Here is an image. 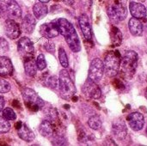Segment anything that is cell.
I'll return each instance as SVG.
<instances>
[{
    "label": "cell",
    "instance_id": "31",
    "mask_svg": "<svg viewBox=\"0 0 147 146\" xmlns=\"http://www.w3.org/2000/svg\"><path fill=\"white\" fill-rule=\"evenodd\" d=\"M44 47H45V49H46L47 52H51V53H53L54 51H55V45H54L53 42H51V41H47V42L44 45Z\"/></svg>",
    "mask_w": 147,
    "mask_h": 146
},
{
    "label": "cell",
    "instance_id": "6",
    "mask_svg": "<svg viewBox=\"0 0 147 146\" xmlns=\"http://www.w3.org/2000/svg\"><path fill=\"white\" fill-rule=\"evenodd\" d=\"M104 75V65L103 61L98 58L94 59L90 65L88 78L93 82L98 83Z\"/></svg>",
    "mask_w": 147,
    "mask_h": 146
},
{
    "label": "cell",
    "instance_id": "20",
    "mask_svg": "<svg viewBox=\"0 0 147 146\" xmlns=\"http://www.w3.org/2000/svg\"><path fill=\"white\" fill-rule=\"evenodd\" d=\"M35 24H36V21L34 19V16H33L30 14L26 15L25 17L22 19V28L23 32L27 34H31L34 29Z\"/></svg>",
    "mask_w": 147,
    "mask_h": 146
},
{
    "label": "cell",
    "instance_id": "9",
    "mask_svg": "<svg viewBox=\"0 0 147 146\" xmlns=\"http://www.w3.org/2000/svg\"><path fill=\"white\" fill-rule=\"evenodd\" d=\"M83 93L84 94L85 96L90 98V99H95L97 100L102 96V90L99 88L98 84L95 82H93L92 80H90V78H88L83 88H82Z\"/></svg>",
    "mask_w": 147,
    "mask_h": 146
},
{
    "label": "cell",
    "instance_id": "30",
    "mask_svg": "<svg viewBox=\"0 0 147 146\" xmlns=\"http://www.w3.org/2000/svg\"><path fill=\"white\" fill-rule=\"evenodd\" d=\"M47 85L51 89H57L59 87V79L56 76H52L47 80Z\"/></svg>",
    "mask_w": 147,
    "mask_h": 146
},
{
    "label": "cell",
    "instance_id": "22",
    "mask_svg": "<svg viewBox=\"0 0 147 146\" xmlns=\"http://www.w3.org/2000/svg\"><path fill=\"white\" fill-rule=\"evenodd\" d=\"M33 12H34V17L38 18V19H41L43 17H45L47 13H48V9L47 6L45 4V3H36L34 7H33Z\"/></svg>",
    "mask_w": 147,
    "mask_h": 146
},
{
    "label": "cell",
    "instance_id": "3",
    "mask_svg": "<svg viewBox=\"0 0 147 146\" xmlns=\"http://www.w3.org/2000/svg\"><path fill=\"white\" fill-rule=\"evenodd\" d=\"M22 96L26 106L34 111H37L45 106L44 101L37 95L34 90L30 88L23 89L22 91Z\"/></svg>",
    "mask_w": 147,
    "mask_h": 146
},
{
    "label": "cell",
    "instance_id": "33",
    "mask_svg": "<svg viewBox=\"0 0 147 146\" xmlns=\"http://www.w3.org/2000/svg\"><path fill=\"white\" fill-rule=\"evenodd\" d=\"M4 103H5V102H4L3 97L0 96V112L3 111V108H4Z\"/></svg>",
    "mask_w": 147,
    "mask_h": 146
},
{
    "label": "cell",
    "instance_id": "13",
    "mask_svg": "<svg viewBox=\"0 0 147 146\" xmlns=\"http://www.w3.org/2000/svg\"><path fill=\"white\" fill-rule=\"evenodd\" d=\"M4 32L8 38L15 40L20 36L21 28L15 20L7 19L4 23Z\"/></svg>",
    "mask_w": 147,
    "mask_h": 146
},
{
    "label": "cell",
    "instance_id": "27",
    "mask_svg": "<svg viewBox=\"0 0 147 146\" xmlns=\"http://www.w3.org/2000/svg\"><path fill=\"white\" fill-rule=\"evenodd\" d=\"M10 129V124L9 120H7L5 118L0 116V133H8Z\"/></svg>",
    "mask_w": 147,
    "mask_h": 146
},
{
    "label": "cell",
    "instance_id": "21",
    "mask_svg": "<svg viewBox=\"0 0 147 146\" xmlns=\"http://www.w3.org/2000/svg\"><path fill=\"white\" fill-rule=\"evenodd\" d=\"M40 133L45 137V138H50L53 136L54 131H53V126L49 120H43L40 126Z\"/></svg>",
    "mask_w": 147,
    "mask_h": 146
},
{
    "label": "cell",
    "instance_id": "18",
    "mask_svg": "<svg viewBox=\"0 0 147 146\" xmlns=\"http://www.w3.org/2000/svg\"><path fill=\"white\" fill-rule=\"evenodd\" d=\"M128 28L134 36H142L144 32V25L140 19L135 17L131 18L128 22Z\"/></svg>",
    "mask_w": 147,
    "mask_h": 146
},
{
    "label": "cell",
    "instance_id": "28",
    "mask_svg": "<svg viewBox=\"0 0 147 146\" xmlns=\"http://www.w3.org/2000/svg\"><path fill=\"white\" fill-rule=\"evenodd\" d=\"M35 63H36L38 70H40V71H43L47 67V62H46V59H45V56L43 54H40L37 57Z\"/></svg>",
    "mask_w": 147,
    "mask_h": 146
},
{
    "label": "cell",
    "instance_id": "5",
    "mask_svg": "<svg viewBox=\"0 0 147 146\" xmlns=\"http://www.w3.org/2000/svg\"><path fill=\"white\" fill-rule=\"evenodd\" d=\"M103 65H104V73L108 77H115L120 71L121 59L115 52H109L104 59Z\"/></svg>",
    "mask_w": 147,
    "mask_h": 146
},
{
    "label": "cell",
    "instance_id": "1",
    "mask_svg": "<svg viewBox=\"0 0 147 146\" xmlns=\"http://www.w3.org/2000/svg\"><path fill=\"white\" fill-rule=\"evenodd\" d=\"M56 22L59 34L65 38L71 50L73 52H78L81 50V43L73 25L65 18H59Z\"/></svg>",
    "mask_w": 147,
    "mask_h": 146
},
{
    "label": "cell",
    "instance_id": "26",
    "mask_svg": "<svg viewBox=\"0 0 147 146\" xmlns=\"http://www.w3.org/2000/svg\"><path fill=\"white\" fill-rule=\"evenodd\" d=\"M3 117L5 118L7 120H15L16 119V114L14 110L10 108H5L3 109Z\"/></svg>",
    "mask_w": 147,
    "mask_h": 146
},
{
    "label": "cell",
    "instance_id": "24",
    "mask_svg": "<svg viewBox=\"0 0 147 146\" xmlns=\"http://www.w3.org/2000/svg\"><path fill=\"white\" fill-rule=\"evenodd\" d=\"M89 126L93 130H99L102 127V120L98 115L91 116L88 120Z\"/></svg>",
    "mask_w": 147,
    "mask_h": 146
},
{
    "label": "cell",
    "instance_id": "35",
    "mask_svg": "<svg viewBox=\"0 0 147 146\" xmlns=\"http://www.w3.org/2000/svg\"><path fill=\"white\" fill-rule=\"evenodd\" d=\"M40 2H41V3H47V2H49L50 0H39Z\"/></svg>",
    "mask_w": 147,
    "mask_h": 146
},
{
    "label": "cell",
    "instance_id": "12",
    "mask_svg": "<svg viewBox=\"0 0 147 146\" xmlns=\"http://www.w3.org/2000/svg\"><path fill=\"white\" fill-rule=\"evenodd\" d=\"M40 33L43 37L47 39H52V38L57 37L59 34L57 22H50L42 24L40 28Z\"/></svg>",
    "mask_w": 147,
    "mask_h": 146
},
{
    "label": "cell",
    "instance_id": "19",
    "mask_svg": "<svg viewBox=\"0 0 147 146\" xmlns=\"http://www.w3.org/2000/svg\"><path fill=\"white\" fill-rule=\"evenodd\" d=\"M13 71V65L10 59L5 56H0V76H11Z\"/></svg>",
    "mask_w": 147,
    "mask_h": 146
},
{
    "label": "cell",
    "instance_id": "16",
    "mask_svg": "<svg viewBox=\"0 0 147 146\" xmlns=\"http://www.w3.org/2000/svg\"><path fill=\"white\" fill-rule=\"evenodd\" d=\"M17 133L21 139L28 143L33 142L35 138L33 131L26 124L21 122L19 123V126H17Z\"/></svg>",
    "mask_w": 147,
    "mask_h": 146
},
{
    "label": "cell",
    "instance_id": "11",
    "mask_svg": "<svg viewBox=\"0 0 147 146\" xmlns=\"http://www.w3.org/2000/svg\"><path fill=\"white\" fill-rule=\"evenodd\" d=\"M112 132L114 136L120 141H124L127 137V128L126 123L121 119L115 120L112 125Z\"/></svg>",
    "mask_w": 147,
    "mask_h": 146
},
{
    "label": "cell",
    "instance_id": "34",
    "mask_svg": "<svg viewBox=\"0 0 147 146\" xmlns=\"http://www.w3.org/2000/svg\"><path fill=\"white\" fill-rule=\"evenodd\" d=\"M62 1L67 5H73L74 4V0H62Z\"/></svg>",
    "mask_w": 147,
    "mask_h": 146
},
{
    "label": "cell",
    "instance_id": "23",
    "mask_svg": "<svg viewBox=\"0 0 147 146\" xmlns=\"http://www.w3.org/2000/svg\"><path fill=\"white\" fill-rule=\"evenodd\" d=\"M24 70L28 76L29 77H34L37 72V65L35 61L33 59H29L24 63Z\"/></svg>",
    "mask_w": 147,
    "mask_h": 146
},
{
    "label": "cell",
    "instance_id": "2",
    "mask_svg": "<svg viewBox=\"0 0 147 146\" xmlns=\"http://www.w3.org/2000/svg\"><path fill=\"white\" fill-rule=\"evenodd\" d=\"M59 89L60 92V96L65 99L69 100L74 96L77 92L75 84L71 78L70 73L65 68L62 70L59 73Z\"/></svg>",
    "mask_w": 147,
    "mask_h": 146
},
{
    "label": "cell",
    "instance_id": "10",
    "mask_svg": "<svg viewBox=\"0 0 147 146\" xmlns=\"http://www.w3.org/2000/svg\"><path fill=\"white\" fill-rule=\"evenodd\" d=\"M127 121L130 128L134 132H139L145 126V118L140 112H133L127 117Z\"/></svg>",
    "mask_w": 147,
    "mask_h": 146
},
{
    "label": "cell",
    "instance_id": "25",
    "mask_svg": "<svg viewBox=\"0 0 147 146\" xmlns=\"http://www.w3.org/2000/svg\"><path fill=\"white\" fill-rule=\"evenodd\" d=\"M59 63L64 68H67L69 66V61L68 58L66 55V52L63 47H59Z\"/></svg>",
    "mask_w": 147,
    "mask_h": 146
},
{
    "label": "cell",
    "instance_id": "14",
    "mask_svg": "<svg viewBox=\"0 0 147 146\" xmlns=\"http://www.w3.org/2000/svg\"><path fill=\"white\" fill-rule=\"evenodd\" d=\"M18 52L25 57L31 56L34 52V46L33 42L27 37L21 38L17 42Z\"/></svg>",
    "mask_w": 147,
    "mask_h": 146
},
{
    "label": "cell",
    "instance_id": "8",
    "mask_svg": "<svg viewBox=\"0 0 147 146\" xmlns=\"http://www.w3.org/2000/svg\"><path fill=\"white\" fill-rule=\"evenodd\" d=\"M0 6L3 10L13 19L22 17V9L15 0H0Z\"/></svg>",
    "mask_w": 147,
    "mask_h": 146
},
{
    "label": "cell",
    "instance_id": "7",
    "mask_svg": "<svg viewBox=\"0 0 147 146\" xmlns=\"http://www.w3.org/2000/svg\"><path fill=\"white\" fill-rule=\"evenodd\" d=\"M108 15L114 22L124 21L127 16V9L121 3H115L108 7Z\"/></svg>",
    "mask_w": 147,
    "mask_h": 146
},
{
    "label": "cell",
    "instance_id": "15",
    "mask_svg": "<svg viewBox=\"0 0 147 146\" xmlns=\"http://www.w3.org/2000/svg\"><path fill=\"white\" fill-rule=\"evenodd\" d=\"M78 23H79L81 31L84 34V37L87 40H90L92 39V28H91L90 22L88 15H86L85 14L81 15L78 17Z\"/></svg>",
    "mask_w": 147,
    "mask_h": 146
},
{
    "label": "cell",
    "instance_id": "37",
    "mask_svg": "<svg viewBox=\"0 0 147 146\" xmlns=\"http://www.w3.org/2000/svg\"><path fill=\"white\" fill-rule=\"evenodd\" d=\"M146 96H147V94H146Z\"/></svg>",
    "mask_w": 147,
    "mask_h": 146
},
{
    "label": "cell",
    "instance_id": "29",
    "mask_svg": "<svg viewBox=\"0 0 147 146\" xmlns=\"http://www.w3.org/2000/svg\"><path fill=\"white\" fill-rule=\"evenodd\" d=\"M10 90L9 83L4 78L0 77V93H7Z\"/></svg>",
    "mask_w": 147,
    "mask_h": 146
},
{
    "label": "cell",
    "instance_id": "32",
    "mask_svg": "<svg viewBox=\"0 0 147 146\" xmlns=\"http://www.w3.org/2000/svg\"><path fill=\"white\" fill-rule=\"evenodd\" d=\"M9 49V46H8V42L3 39L0 38V52H6Z\"/></svg>",
    "mask_w": 147,
    "mask_h": 146
},
{
    "label": "cell",
    "instance_id": "4",
    "mask_svg": "<svg viewBox=\"0 0 147 146\" xmlns=\"http://www.w3.org/2000/svg\"><path fill=\"white\" fill-rule=\"evenodd\" d=\"M139 56L135 51H127L121 60V71L127 75H134L138 65Z\"/></svg>",
    "mask_w": 147,
    "mask_h": 146
},
{
    "label": "cell",
    "instance_id": "36",
    "mask_svg": "<svg viewBox=\"0 0 147 146\" xmlns=\"http://www.w3.org/2000/svg\"><path fill=\"white\" fill-rule=\"evenodd\" d=\"M146 133H147V127H146Z\"/></svg>",
    "mask_w": 147,
    "mask_h": 146
},
{
    "label": "cell",
    "instance_id": "17",
    "mask_svg": "<svg viewBox=\"0 0 147 146\" xmlns=\"http://www.w3.org/2000/svg\"><path fill=\"white\" fill-rule=\"evenodd\" d=\"M129 10L133 17L143 19L146 16L147 9L144 4L136 2H131L129 4Z\"/></svg>",
    "mask_w": 147,
    "mask_h": 146
}]
</instances>
